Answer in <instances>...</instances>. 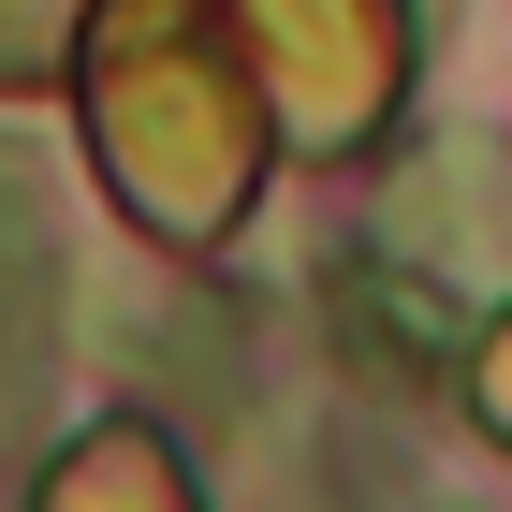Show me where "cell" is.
<instances>
[{
	"mask_svg": "<svg viewBox=\"0 0 512 512\" xmlns=\"http://www.w3.org/2000/svg\"><path fill=\"white\" fill-rule=\"evenodd\" d=\"M30 322H44V220L0 191V366L30 352Z\"/></svg>",
	"mask_w": 512,
	"mask_h": 512,
	"instance_id": "1",
	"label": "cell"
}]
</instances>
